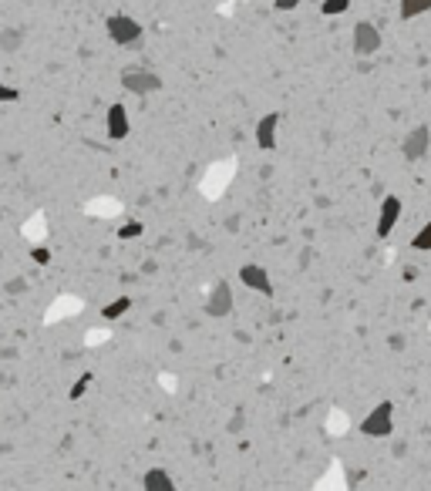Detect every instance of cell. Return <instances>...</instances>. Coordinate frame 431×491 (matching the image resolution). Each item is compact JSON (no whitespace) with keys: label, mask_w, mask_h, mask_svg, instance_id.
<instances>
[{"label":"cell","mask_w":431,"mask_h":491,"mask_svg":"<svg viewBox=\"0 0 431 491\" xmlns=\"http://www.w3.org/2000/svg\"><path fill=\"white\" fill-rule=\"evenodd\" d=\"M357 431L364 437H391L394 435V404L391 400H381L377 407H371L367 414L360 417Z\"/></svg>","instance_id":"6da1fadb"},{"label":"cell","mask_w":431,"mask_h":491,"mask_svg":"<svg viewBox=\"0 0 431 491\" xmlns=\"http://www.w3.org/2000/svg\"><path fill=\"white\" fill-rule=\"evenodd\" d=\"M105 31H108V38L118 44V47H131V44H138L142 38V24L129 14H112V17L105 20Z\"/></svg>","instance_id":"7a4b0ae2"},{"label":"cell","mask_w":431,"mask_h":491,"mask_svg":"<svg viewBox=\"0 0 431 491\" xmlns=\"http://www.w3.org/2000/svg\"><path fill=\"white\" fill-rule=\"evenodd\" d=\"M122 88L129 91V95H155V91H162V77L155 75V71H145V68H129V71H122Z\"/></svg>","instance_id":"3957f363"},{"label":"cell","mask_w":431,"mask_h":491,"mask_svg":"<svg viewBox=\"0 0 431 491\" xmlns=\"http://www.w3.org/2000/svg\"><path fill=\"white\" fill-rule=\"evenodd\" d=\"M401 216H404L401 195L388 192V195L381 199V206H377V239H388V236L394 232V226L401 222Z\"/></svg>","instance_id":"277c9868"},{"label":"cell","mask_w":431,"mask_h":491,"mask_svg":"<svg viewBox=\"0 0 431 491\" xmlns=\"http://www.w3.org/2000/svg\"><path fill=\"white\" fill-rule=\"evenodd\" d=\"M351 47L357 57H371L381 47V31H377L371 20H357L354 31H351Z\"/></svg>","instance_id":"5b68a950"},{"label":"cell","mask_w":431,"mask_h":491,"mask_svg":"<svg viewBox=\"0 0 431 491\" xmlns=\"http://www.w3.org/2000/svg\"><path fill=\"white\" fill-rule=\"evenodd\" d=\"M431 149V128L428 125H414L411 132L404 135V142H401V151H404V158L408 162H421Z\"/></svg>","instance_id":"8992f818"},{"label":"cell","mask_w":431,"mask_h":491,"mask_svg":"<svg viewBox=\"0 0 431 491\" xmlns=\"http://www.w3.org/2000/svg\"><path fill=\"white\" fill-rule=\"evenodd\" d=\"M206 313L209 317H216V320H223V317L233 313V286L226 283V280H216V286L209 289Z\"/></svg>","instance_id":"52a82bcc"},{"label":"cell","mask_w":431,"mask_h":491,"mask_svg":"<svg viewBox=\"0 0 431 491\" xmlns=\"http://www.w3.org/2000/svg\"><path fill=\"white\" fill-rule=\"evenodd\" d=\"M240 283L246 289H253V293H263V296H270L273 293V280H270V273L256 263H243L240 266Z\"/></svg>","instance_id":"ba28073f"},{"label":"cell","mask_w":431,"mask_h":491,"mask_svg":"<svg viewBox=\"0 0 431 491\" xmlns=\"http://www.w3.org/2000/svg\"><path fill=\"white\" fill-rule=\"evenodd\" d=\"M105 132L112 142H125L131 132V121H129V108L125 105H112L108 114H105Z\"/></svg>","instance_id":"9c48e42d"},{"label":"cell","mask_w":431,"mask_h":491,"mask_svg":"<svg viewBox=\"0 0 431 491\" xmlns=\"http://www.w3.org/2000/svg\"><path fill=\"white\" fill-rule=\"evenodd\" d=\"M277 128H280V112H266L260 121H256V132H253L256 149H263V151L277 149Z\"/></svg>","instance_id":"30bf717a"},{"label":"cell","mask_w":431,"mask_h":491,"mask_svg":"<svg viewBox=\"0 0 431 491\" xmlns=\"http://www.w3.org/2000/svg\"><path fill=\"white\" fill-rule=\"evenodd\" d=\"M142 488L145 491H179L175 488V481H172V474L166 468H149L145 478H142Z\"/></svg>","instance_id":"8fae6325"},{"label":"cell","mask_w":431,"mask_h":491,"mask_svg":"<svg viewBox=\"0 0 431 491\" xmlns=\"http://www.w3.org/2000/svg\"><path fill=\"white\" fill-rule=\"evenodd\" d=\"M397 14H401V20L425 17V14H431V0H401L397 3Z\"/></svg>","instance_id":"7c38bea8"},{"label":"cell","mask_w":431,"mask_h":491,"mask_svg":"<svg viewBox=\"0 0 431 491\" xmlns=\"http://www.w3.org/2000/svg\"><path fill=\"white\" fill-rule=\"evenodd\" d=\"M131 303H135L131 296H115L112 303L101 306V317H105V320H122V317L131 310Z\"/></svg>","instance_id":"4fadbf2b"},{"label":"cell","mask_w":431,"mask_h":491,"mask_svg":"<svg viewBox=\"0 0 431 491\" xmlns=\"http://www.w3.org/2000/svg\"><path fill=\"white\" fill-rule=\"evenodd\" d=\"M411 249L414 252H431V219L411 236Z\"/></svg>","instance_id":"5bb4252c"},{"label":"cell","mask_w":431,"mask_h":491,"mask_svg":"<svg viewBox=\"0 0 431 491\" xmlns=\"http://www.w3.org/2000/svg\"><path fill=\"white\" fill-rule=\"evenodd\" d=\"M351 10V0H323L320 3V14L323 17H340V14H347Z\"/></svg>","instance_id":"9a60e30c"},{"label":"cell","mask_w":431,"mask_h":491,"mask_svg":"<svg viewBox=\"0 0 431 491\" xmlns=\"http://www.w3.org/2000/svg\"><path fill=\"white\" fill-rule=\"evenodd\" d=\"M88 387H92V374H81V377L71 384V391H68V400H81V397L88 394Z\"/></svg>","instance_id":"2e32d148"},{"label":"cell","mask_w":431,"mask_h":491,"mask_svg":"<svg viewBox=\"0 0 431 491\" xmlns=\"http://www.w3.org/2000/svg\"><path fill=\"white\" fill-rule=\"evenodd\" d=\"M20 44H24V31H3L0 34V47L3 51H17Z\"/></svg>","instance_id":"e0dca14e"},{"label":"cell","mask_w":431,"mask_h":491,"mask_svg":"<svg viewBox=\"0 0 431 491\" xmlns=\"http://www.w3.org/2000/svg\"><path fill=\"white\" fill-rule=\"evenodd\" d=\"M145 232V226L142 222H125V226L118 229V239H138Z\"/></svg>","instance_id":"ac0fdd59"},{"label":"cell","mask_w":431,"mask_h":491,"mask_svg":"<svg viewBox=\"0 0 431 491\" xmlns=\"http://www.w3.org/2000/svg\"><path fill=\"white\" fill-rule=\"evenodd\" d=\"M31 259H34L38 266H48V263H51V249H44V245H34V249H31Z\"/></svg>","instance_id":"d6986e66"},{"label":"cell","mask_w":431,"mask_h":491,"mask_svg":"<svg viewBox=\"0 0 431 491\" xmlns=\"http://www.w3.org/2000/svg\"><path fill=\"white\" fill-rule=\"evenodd\" d=\"M17 98H20L17 88H10L7 81H0V101H17Z\"/></svg>","instance_id":"ffe728a7"},{"label":"cell","mask_w":431,"mask_h":491,"mask_svg":"<svg viewBox=\"0 0 431 491\" xmlns=\"http://www.w3.org/2000/svg\"><path fill=\"white\" fill-rule=\"evenodd\" d=\"M273 7H277V10H297L300 0H273Z\"/></svg>","instance_id":"44dd1931"},{"label":"cell","mask_w":431,"mask_h":491,"mask_svg":"<svg viewBox=\"0 0 431 491\" xmlns=\"http://www.w3.org/2000/svg\"><path fill=\"white\" fill-rule=\"evenodd\" d=\"M240 428H243V411H236L233 421H229V431H240Z\"/></svg>","instance_id":"7402d4cb"},{"label":"cell","mask_w":431,"mask_h":491,"mask_svg":"<svg viewBox=\"0 0 431 491\" xmlns=\"http://www.w3.org/2000/svg\"><path fill=\"white\" fill-rule=\"evenodd\" d=\"M24 286H27V283H24V280H14V283L7 286V289H10V293H20V289H24Z\"/></svg>","instance_id":"603a6c76"},{"label":"cell","mask_w":431,"mask_h":491,"mask_svg":"<svg viewBox=\"0 0 431 491\" xmlns=\"http://www.w3.org/2000/svg\"><path fill=\"white\" fill-rule=\"evenodd\" d=\"M428 128H431V121H428Z\"/></svg>","instance_id":"cb8c5ba5"}]
</instances>
